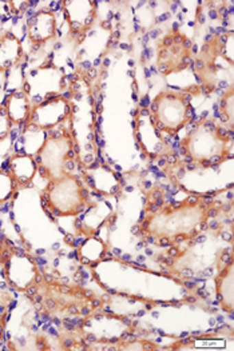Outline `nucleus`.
Returning a JSON list of instances; mask_svg holds the SVG:
<instances>
[{
    "label": "nucleus",
    "mask_w": 234,
    "mask_h": 351,
    "mask_svg": "<svg viewBox=\"0 0 234 351\" xmlns=\"http://www.w3.org/2000/svg\"><path fill=\"white\" fill-rule=\"evenodd\" d=\"M73 108L65 97H54L32 106L27 123L36 125L42 130H52L70 119Z\"/></svg>",
    "instance_id": "9b49d317"
},
{
    "label": "nucleus",
    "mask_w": 234,
    "mask_h": 351,
    "mask_svg": "<svg viewBox=\"0 0 234 351\" xmlns=\"http://www.w3.org/2000/svg\"><path fill=\"white\" fill-rule=\"evenodd\" d=\"M58 22L51 10H40L27 21V36L34 45H45L56 36Z\"/></svg>",
    "instance_id": "4468645a"
},
{
    "label": "nucleus",
    "mask_w": 234,
    "mask_h": 351,
    "mask_svg": "<svg viewBox=\"0 0 234 351\" xmlns=\"http://www.w3.org/2000/svg\"><path fill=\"white\" fill-rule=\"evenodd\" d=\"M107 254V245L97 235H89L78 247V261L86 266H97Z\"/></svg>",
    "instance_id": "412c9836"
},
{
    "label": "nucleus",
    "mask_w": 234,
    "mask_h": 351,
    "mask_svg": "<svg viewBox=\"0 0 234 351\" xmlns=\"http://www.w3.org/2000/svg\"><path fill=\"white\" fill-rule=\"evenodd\" d=\"M134 330L130 319L115 313L87 315L82 324L83 337L97 343H119L129 338Z\"/></svg>",
    "instance_id": "39448f33"
},
{
    "label": "nucleus",
    "mask_w": 234,
    "mask_h": 351,
    "mask_svg": "<svg viewBox=\"0 0 234 351\" xmlns=\"http://www.w3.org/2000/svg\"><path fill=\"white\" fill-rule=\"evenodd\" d=\"M150 112L161 132L177 135L191 121V104L177 91H163L153 101Z\"/></svg>",
    "instance_id": "20e7f679"
},
{
    "label": "nucleus",
    "mask_w": 234,
    "mask_h": 351,
    "mask_svg": "<svg viewBox=\"0 0 234 351\" xmlns=\"http://www.w3.org/2000/svg\"><path fill=\"white\" fill-rule=\"evenodd\" d=\"M16 183L8 171L0 170V204L10 201L16 191Z\"/></svg>",
    "instance_id": "5701e85b"
},
{
    "label": "nucleus",
    "mask_w": 234,
    "mask_h": 351,
    "mask_svg": "<svg viewBox=\"0 0 234 351\" xmlns=\"http://www.w3.org/2000/svg\"><path fill=\"white\" fill-rule=\"evenodd\" d=\"M183 154L197 166H217L232 155V139L226 130L214 121H202L181 142Z\"/></svg>",
    "instance_id": "f03ea898"
},
{
    "label": "nucleus",
    "mask_w": 234,
    "mask_h": 351,
    "mask_svg": "<svg viewBox=\"0 0 234 351\" xmlns=\"http://www.w3.org/2000/svg\"><path fill=\"white\" fill-rule=\"evenodd\" d=\"M191 63L190 42L178 31L170 32L159 43L156 66L162 75L177 74Z\"/></svg>",
    "instance_id": "0eeeda50"
},
{
    "label": "nucleus",
    "mask_w": 234,
    "mask_h": 351,
    "mask_svg": "<svg viewBox=\"0 0 234 351\" xmlns=\"http://www.w3.org/2000/svg\"><path fill=\"white\" fill-rule=\"evenodd\" d=\"M84 180L98 195L108 198L117 195L122 190L121 176L110 166L94 165L84 169Z\"/></svg>",
    "instance_id": "f8f14e48"
},
{
    "label": "nucleus",
    "mask_w": 234,
    "mask_h": 351,
    "mask_svg": "<svg viewBox=\"0 0 234 351\" xmlns=\"http://www.w3.org/2000/svg\"><path fill=\"white\" fill-rule=\"evenodd\" d=\"M135 139L141 150L152 159L165 156L169 152V147L162 136V132L156 127L153 115L148 108H141L137 114Z\"/></svg>",
    "instance_id": "9d476101"
},
{
    "label": "nucleus",
    "mask_w": 234,
    "mask_h": 351,
    "mask_svg": "<svg viewBox=\"0 0 234 351\" xmlns=\"http://www.w3.org/2000/svg\"><path fill=\"white\" fill-rule=\"evenodd\" d=\"M211 206L200 198L161 206L150 211L141 230L152 242L183 243L204 232L211 217Z\"/></svg>",
    "instance_id": "f257e3e1"
},
{
    "label": "nucleus",
    "mask_w": 234,
    "mask_h": 351,
    "mask_svg": "<svg viewBox=\"0 0 234 351\" xmlns=\"http://www.w3.org/2000/svg\"><path fill=\"white\" fill-rule=\"evenodd\" d=\"M11 130H12V122L8 118L4 106H1L0 107V142L5 141L10 136Z\"/></svg>",
    "instance_id": "b1692460"
},
{
    "label": "nucleus",
    "mask_w": 234,
    "mask_h": 351,
    "mask_svg": "<svg viewBox=\"0 0 234 351\" xmlns=\"http://www.w3.org/2000/svg\"><path fill=\"white\" fill-rule=\"evenodd\" d=\"M38 171V162L31 155L16 152L8 159V173L14 178L18 187L28 186Z\"/></svg>",
    "instance_id": "f3484780"
},
{
    "label": "nucleus",
    "mask_w": 234,
    "mask_h": 351,
    "mask_svg": "<svg viewBox=\"0 0 234 351\" xmlns=\"http://www.w3.org/2000/svg\"><path fill=\"white\" fill-rule=\"evenodd\" d=\"M4 276L11 287L28 291L39 278V269L31 254L22 249H11L4 262Z\"/></svg>",
    "instance_id": "6e6552de"
},
{
    "label": "nucleus",
    "mask_w": 234,
    "mask_h": 351,
    "mask_svg": "<svg viewBox=\"0 0 234 351\" xmlns=\"http://www.w3.org/2000/svg\"><path fill=\"white\" fill-rule=\"evenodd\" d=\"M43 201L56 217H78L91 204L84 182L70 173L49 180Z\"/></svg>",
    "instance_id": "7ed1b4c3"
},
{
    "label": "nucleus",
    "mask_w": 234,
    "mask_h": 351,
    "mask_svg": "<svg viewBox=\"0 0 234 351\" xmlns=\"http://www.w3.org/2000/svg\"><path fill=\"white\" fill-rule=\"evenodd\" d=\"M49 136L50 135L47 134L46 130H42L31 123H26L21 136H19V141H18L19 150L22 154L31 155L35 158L43 149Z\"/></svg>",
    "instance_id": "aec40b11"
},
{
    "label": "nucleus",
    "mask_w": 234,
    "mask_h": 351,
    "mask_svg": "<svg viewBox=\"0 0 234 351\" xmlns=\"http://www.w3.org/2000/svg\"><path fill=\"white\" fill-rule=\"evenodd\" d=\"M5 112L11 119L12 125H25L32 110V101L23 88L12 91L4 103Z\"/></svg>",
    "instance_id": "a211bd4d"
},
{
    "label": "nucleus",
    "mask_w": 234,
    "mask_h": 351,
    "mask_svg": "<svg viewBox=\"0 0 234 351\" xmlns=\"http://www.w3.org/2000/svg\"><path fill=\"white\" fill-rule=\"evenodd\" d=\"M22 40L12 32H5L0 36V73L14 69L23 58Z\"/></svg>",
    "instance_id": "6ab92c4d"
},
{
    "label": "nucleus",
    "mask_w": 234,
    "mask_h": 351,
    "mask_svg": "<svg viewBox=\"0 0 234 351\" xmlns=\"http://www.w3.org/2000/svg\"><path fill=\"white\" fill-rule=\"evenodd\" d=\"M62 8L67 25L74 34L89 31L95 22L97 4L93 0H65Z\"/></svg>",
    "instance_id": "ddd939ff"
},
{
    "label": "nucleus",
    "mask_w": 234,
    "mask_h": 351,
    "mask_svg": "<svg viewBox=\"0 0 234 351\" xmlns=\"http://www.w3.org/2000/svg\"><path fill=\"white\" fill-rule=\"evenodd\" d=\"M65 75L55 67H40L32 70L26 77L23 90L34 104L59 97L63 88Z\"/></svg>",
    "instance_id": "1a4fd4ad"
},
{
    "label": "nucleus",
    "mask_w": 234,
    "mask_h": 351,
    "mask_svg": "<svg viewBox=\"0 0 234 351\" xmlns=\"http://www.w3.org/2000/svg\"><path fill=\"white\" fill-rule=\"evenodd\" d=\"M83 218L79 219V230L84 235H95L104 226L113 214V206L104 199L91 203L83 213Z\"/></svg>",
    "instance_id": "dca6fc26"
},
{
    "label": "nucleus",
    "mask_w": 234,
    "mask_h": 351,
    "mask_svg": "<svg viewBox=\"0 0 234 351\" xmlns=\"http://www.w3.org/2000/svg\"><path fill=\"white\" fill-rule=\"evenodd\" d=\"M217 298L222 310L228 314H233L234 310V263L233 256L226 262L214 278Z\"/></svg>",
    "instance_id": "2eb2a0df"
},
{
    "label": "nucleus",
    "mask_w": 234,
    "mask_h": 351,
    "mask_svg": "<svg viewBox=\"0 0 234 351\" xmlns=\"http://www.w3.org/2000/svg\"><path fill=\"white\" fill-rule=\"evenodd\" d=\"M220 112L224 118V122L228 123L231 132H233L234 125V91L233 87H231L225 94L222 95L220 101Z\"/></svg>",
    "instance_id": "4be33fe9"
},
{
    "label": "nucleus",
    "mask_w": 234,
    "mask_h": 351,
    "mask_svg": "<svg viewBox=\"0 0 234 351\" xmlns=\"http://www.w3.org/2000/svg\"><path fill=\"white\" fill-rule=\"evenodd\" d=\"M73 138L69 134L49 136L43 149L36 155L38 169L49 180L67 174V166L73 154Z\"/></svg>",
    "instance_id": "423d86ee"
}]
</instances>
